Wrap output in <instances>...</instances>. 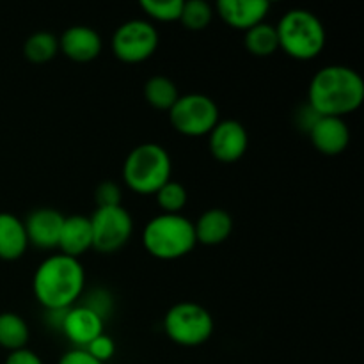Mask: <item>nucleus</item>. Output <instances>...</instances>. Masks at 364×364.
Wrapping results in <instances>:
<instances>
[{
	"label": "nucleus",
	"mask_w": 364,
	"mask_h": 364,
	"mask_svg": "<svg viewBox=\"0 0 364 364\" xmlns=\"http://www.w3.org/2000/svg\"><path fill=\"white\" fill-rule=\"evenodd\" d=\"M98 208H109V206H121V188L114 181H102L95 191Z\"/></svg>",
	"instance_id": "26"
},
{
	"label": "nucleus",
	"mask_w": 364,
	"mask_h": 364,
	"mask_svg": "<svg viewBox=\"0 0 364 364\" xmlns=\"http://www.w3.org/2000/svg\"><path fill=\"white\" fill-rule=\"evenodd\" d=\"M171 171L173 164L167 149L155 142H144L128 153L123 180L135 194L151 196L171 180Z\"/></svg>",
	"instance_id": "4"
},
{
	"label": "nucleus",
	"mask_w": 364,
	"mask_h": 364,
	"mask_svg": "<svg viewBox=\"0 0 364 364\" xmlns=\"http://www.w3.org/2000/svg\"><path fill=\"white\" fill-rule=\"evenodd\" d=\"M210 151L219 162L233 164L245 155L249 135L244 124L235 119H224L210 132Z\"/></svg>",
	"instance_id": "10"
},
{
	"label": "nucleus",
	"mask_w": 364,
	"mask_h": 364,
	"mask_svg": "<svg viewBox=\"0 0 364 364\" xmlns=\"http://www.w3.org/2000/svg\"><path fill=\"white\" fill-rule=\"evenodd\" d=\"M364 102L361 75L348 66H326L316 71L308 89V105L318 116L341 117L358 110Z\"/></svg>",
	"instance_id": "1"
},
{
	"label": "nucleus",
	"mask_w": 364,
	"mask_h": 364,
	"mask_svg": "<svg viewBox=\"0 0 364 364\" xmlns=\"http://www.w3.org/2000/svg\"><path fill=\"white\" fill-rule=\"evenodd\" d=\"M28 247L23 220L9 212H0V259L14 262L25 255Z\"/></svg>",
	"instance_id": "18"
},
{
	"label": "nucleus",
	"mask_w": 364,
	"mask_h": 364,
	"mask_svg": "<svg viewBox=\"0 0 364 364\" xmlns=\"http://www.w3.org/2000/svg\"><path fill=\"white\" fill-rule=\"evenodd\" d=\"M92 231V249L103 255L119 251L134 233V220L123 206L96 208L89 217Z\"/></svg>",
	"instance_id": "8"
},
{
	"label": "nucleus",
	"mask_w": 364,
	"mask_h": 364,
	"mask_svg": "<svg viewBox=\"0 0 364 364\" xmlns=\"http://www.w3.org/2000/svg\"><path fill=\"white\" fill-rule=\"evenodd\" d=\"M85 350H87L92 358L98 359L100 363L105 364L107 361H110V359L114 358V354H116V343H114L112 338L107 336V334H100L98 338H95V340L85 347Z\"/></svg>",
	"instance_id": "27"
},
{
	"label": "nucleus",
	"mask_w": 364,
	"mask_h": 364,
	"mask_svg": "<svg viewBox=\"0 0 364 364\" xmlns=\"http://www.w3.org/2000/svg\"><path fill=\"white\" fill-rule=\"evenodd\" d=\"M169 119L174 130L187 137L208 135L219 123V109L210 96L183 95L169 110Z\"/></svg>",
	"instance_id": "7"
},
{
	"label": "nucleus",
	"mask_w": 364,
	"mask_h": 364,
	"mask_svg": "<svg viewBox=\"0 0 364 364\" xmlns=\"http://www.w3.org/2000/svg\"><path fill=\"white\" fill-rule=\"evenodd\" d=\"M85 287V270L80 259L64 255L46 258L32 279L34 297L46 311L73 308Z\"/></svg>",
	"instance_id": "2"
},
{
	"label": "nucleus",
	"mask_w": 364,
	"mask_h": 364,
	"mask_svg": "<svg viewBox=\"0 0 364 364\" xmlns=\"http://www.w3.org/2000/svg\"><path fill=\"white\" fill-rule=\"evenodd\" d=\"M155 196L156 203H159V206L162 208L164 213H173V215H176V213H180L181 210L185 208V205H187V191H185L183 185L178 183V181L169 180L164 187H160L159 191H156Z\"/></svg>",
	"instance_id": "24"
},
{
	"label": "nucleus",
	"mask_w": 364,
	"mask_h": 364,
	"mask_svg": "<svg viewBox=\"0 0 364 364\" xmlns=\"http://www.w3.org/2000/svg\"><path fill=\"white\" fill-rule=\"evenodd\" d=\"M233 231V219L223 208L206 210L194 224L196 242L203 245H219L228 240Z\"/></svg>",
	"instance_id": "17"
},
{
	"label": "nucleus",
	"mask_w": 364,
	"mask_h": 364,
	"mask_svg": "<svg viewBox=\"0 0 364 364\" xmlns=\"http://www.w3.org/2000/svg\"><path fill=\"white\" fill-rule=\"evenodd\" d=\"M159 46V32L146 20H130L119 25L112 36V52L121 63L148 60Z\"/></svg>",
	"instance_id": "9"
},
{
	"label": "nucleus",
	"mask_w": 364,
	"mask_h": 364,
	"mask_svg": "<svg viewBox=\"0 0 364 364\" xmlns=\"http://www.w3.org/2000/svg\"><path fill=\"white\" fill-rule=\"evenodd\" d=\"M59 50L73 63H91L102 52V38L95 28L75 25L60 36Z\"/></svg>",
	"instance_id": "15"
},
{
	"label": "nucleus",
	"mask_w": 364,
	"mask_h": 364,
	"mask_svg": "<svg viewBox=\"0 0 364 364\" xmlns=\"http://www.w3.org/2000/svg\"><path fill=\"white\" fill-rule=\"evenodd\" d=\"M60 329L75 348H85L95 338L103 334V318L87 306H75L64 311Z\"/></svg>",
	"instance_id": "11"
},
{
	"label": "nucleus",
	"mask_w": 364,
	"mask_h": 364,
	"mask_svg": "<svg viewBox=\"0 0 364 364\" xmlns=\"http://www.w3.org/2000/svg\"><path fill=\"white\" fill-rule=\"evenodd\" d=\"M213 18V9L205 0H188L181 7L180 21L188 31H205Z\"/></svg>",
	"instance_id": "23"
},
{
	"label": "nucleus",
	"mask_w": 364,
	"mask_h": 364,
	"mask_svg": "<svg viewBox=\"0 0 364 364\" xmlns=\"http://www.w3.org/2000/svg\"><path fill=\"white\" fill-rule=\"evenodd\" d=\"M59 364H103L98 359L92 358L85 348H73V350L64 352L63 358L59 359Z\"/></svg>",
	"instance_id": "28"
},
{
	"label": "nucleus",
	"mask_w": 364,
	"mask_h": 364,
	"mask_svg": "<svg viewBox=\"0 0 364 364\" xmlns=\"http://www.w3.org/2000/svg\"><path fill=\"white\" fill-rule=\"evenodd\" d=\"M142 11L156 21H180L183 0H142Z\"/></svg>",
	"instance_id": "25"
},
{
	"label": "nucleus",
	"mask_w": 364,
	"mask_h": 364,
	"mask_svg": "<svg viewBox=\"0 0 364 364\" xmlns=\"http://www.w3.org/2000/svg\"><path fill=\"white\" fill-rule=\"evenodd\" d=\"M59 52V39L50 32H36L25 41L23 53L31 63L45 64Z\"/></svg>",
	"instance_id": "22"
},
{
	"label": "nucleus",
	"mask_w": 364,
	"mask_h": 364,
	"mask_svg": "<svg viewBox=\"0 0 364 364\" xmlns=\"http://www.w3.org/2000/svg\"><path fill=\"white\" fill-rule=\"evenodd\" d=\"M279 48L297 60H311L326 46V28L316 14L291 9L283 14L276 27Z\"/></svg>",
	"instance_id": "5"
},
{
	"label": "nucleus",
	"mask_w": 364,
	"mask_h": 364,
	"mask_svg": "<svg viewBox=\"0 0 364 364\" xmlns=\"http://www.w3.org/2000/svg\"><path fill=\"white\" fill-rule=\"evenodd\" d=\"M244 45L249 53L256 57H269L279 48V39H277V31L274 25L258 23L256 27L245 31Z\"/></svg>",
	"instance_id": "20"
},
{
	"label": "nucleus",
	"mask_w": 364,
	"mask_h": 364,
	"mask_svg": "<svg viewBox=\"0 0 364 364\" xmlns=\"http://www.w3.org/2000/svg\"><path fill=\"white\" fill-rule=\"evenodd\" d=\"M318 117L320 116L315 112V110L311 109V107L304 105V107H301V109H299L295 119H297V124H299V128H301V130L309 132V130H311L313 124L316 123V119H318Z\"/></svg>",
	"instance_id": "30"
},
{
	"label": "nucleus",
	"mask_w": 364,
	"mask_h": 364,
	"mask_svg": "<svg viewBox=\"0 0 364 364\" xmlns=\"http://www.w3.org/2000/svg\"><path fill=\"white\" fill-rule=\"evenodd\" d=\"M215 9L224 23L245 32L265 20L270 4L267 0H219Z\"/></svg>",
	"instance_id": "13"
},
{
	"label": "nucleus",
	"mask_w": 364,
	"mask_h": 364,
	"mask_svg": "<svg viewBox=\"0 0 364 364\" xmlns=\"http://www.w3.org/2000/svg\"><path fill=\"white\" fill-rule=\"evenodd\" d=\"M308 135L311 137L313 146L329 156L343 153L350 142V130L341 117L320 116Z\"/></svg>",
	"instance_id": "14"
},
{
	"label": "nucleus",
	"mask_w": 364,
	"mask_h": 364,
	"mask_svg": "<svg viewBox=\"0 0 364 364\" xmlns=\"http://www.w3.org/2000/svg\"><path fill=\"white\" fill-rule=\"evenodd\" d=\"M64 215L53 208H38L28 213L23 223L28 245L39 249H53L59 245Z\"/></svg>",
	"instance_id": "12"
},
{
	"label": "nucleus",
	"mask_w": 364,
	"mask_h": 364,
	"mask_svg": "<svg viewBox=\"0 0 364 364\" xmlns=\"http://www.w3.org/2000/svg\"><path fill=\"white\" fill-rule=\"evenodd\" d=\"M28 326L16 313H0V347L9 352L27 348Z\"/></svg>",
	"instance_id": "19"
},
{
	"label": "nucleus",
	"mask_w": 364,
	"mask_h": 364,
	"mask_svg": "<svg viewBox=\"0 0 364 364\" xmlns=\"http://www.w3.org/2000/svg\"><path fill=\"white\" fill-rule=\"evenodd\" d=\"M164 329L171 341L181 347H199L213 333V318L203 306L196 302L174 304L164 318Z\"/></svg>",
	"instance_id": "6"
},
{
	"label": "nucleus",
	"mask_w": 364,
	"mask_h": 364,
	"mask_svg": "<svg viewBox=\"0 0 364 364\" xmlns=\"http://www.w3.org/2000/svg\"><path fill=\"white\" fill-rule=\"evenodd\" d=\"M144 98L153 109L169 112L176 100L180 98V92H178L176 84L171 78L159 75V77H151L146 82Z\"/></svg>",
	"instance_id": "21"
},
{
	"label": "nucleus",
	"mask_w": 364,
	"mask_h": 364,
	"mask_svg": "<svg viewBox=\"0 0 364 364\" xmlns=\"http://www.w3.org/2000/svg\"><path fill=\"white\" fill-rule=\"evenodd\" d=\"M60 255L77 258L92 249V231L89 217L71 215L64 217L63 230H60L59 245Z\"/></svg>",
	"instance_id": "16"
},
{
	"label": "nucleus",
	"mask_w": 364,
	"mask_h": 364,
	"mask_svg": "<svg viewBox=\"0 0 364 364\" xmlns=\"http://www.w3.org/2000/svg\"><path fill=\"white\" fill-rule=\"evenodd\" d=\"M4 364H45V363H43L41 358H39L38 354H34L32 350H28V348H21V350L9 352V355H7L6 363Z\"/></svg>",
	"instance_id": "29"
},
{
	"label": "nucleus",
	"mask_w": 364,
	"mask_h": 364,
	"mask_svg": "<svg viewBox=\"0 0 364 364\" xmlns=\"http://www.w3.org/2000/svg\"><path fill=\"white\" fill-rule=\"evenodd\" d=\"M144 249L156 259L173 262L187 256L196 247L194 224L187 217L162 213L149 220L142 231Z\"/></svg>",
	"instance_id": "3"
}]
</instances>
